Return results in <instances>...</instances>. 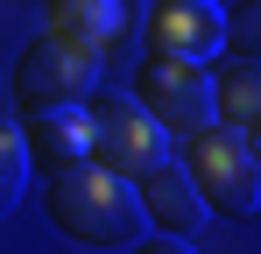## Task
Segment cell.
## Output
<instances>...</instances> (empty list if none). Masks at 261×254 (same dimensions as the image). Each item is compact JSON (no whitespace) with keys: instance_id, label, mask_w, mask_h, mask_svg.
<instances>
[{"instance_id":"1","label":"cell","mask_w":261,"mask_h":254,"mask_svg":"<svg viewBox=\"0 0 261 254\" xmlns=\"http://www.w3.org/2000/svg\"><path fill=\"white\" fill-rule=\"evenodd\" d=\"M49 219H57V233H71L85 247H134L141 226H148L141 191L99 163L71 169V176H49Z\"/></svg>"},{"instance_id":"2","label":"cell","mask_w":261,"mask_h":254,"mask_svg":"<svg viewBox=\"0 0 261 254\" xmlns=\"http://www.w3.org/2000/svg\"><path fill=\"white\" fill-rule=\"evenodd\" d=\"M184 176H191V191H198V205L219 212V219H261V148L254 141H240V134H191L184 141Z\"/></svg>"},{"instance_id":"3","label":"cell","mask_w":261,"mask_h":254,"mask_svg":"<svg viewBox=\"0 0 261 254\" xmlns=\"http://www.w3.org/2000/svg\"><path fill=\"white\" fill-rule=\"evenodd\" d=\"M134 106L163 134H212L219 127V92H212V71L205 64H176V57H148L134 71Z\"/></svg>"},{"instance_id":"4","label":"cell","mask_w":261,"mask_h":254,"mask_svg":"<svg viewBox=\"0 0 261 254\" xmlns=\"http://www.w3.org/2000/svg\"><path fill=\"white\" fill-rule=\"evenodd\" d=\"M92 163L127 176V184H141L148 169L170 163V134L134 106V92L127 99L120 92H92Z\"/></svg>"},{"instance_id":"5","label":"cell","mask_w":261,"mask_h":254,"mask_svg":"<svg viewBox=\"0 0 261 254\" xmlns=\"http://www.w3.org/2000/svg\"><path fill=\"white\" fill-rule=\"evenodd\" d=\"M99 92V57L71 49V42H29L21 64H14V99L21 113H49V106H85Z\"/></svg>"},{"instance_id":"6","label":"cell","mask_w":261,"mask_h":254,"mask_svg":"<svg viewBox=\"0 0 261 254\" xmlns=\"http://www.w3.org/2000/svg\"><path fill=\"white\" fill-rule=\"evenodd\" d=\"M141 29H148V57H176V64H212L226 49V14L212 0H155Z\"/></svg>"},{"instance_id":"7","label":"cell","mask_w":261,"mask_h":254,"mask_svg":"<svg viewBox=\"0 0 261 254\" xmlns=\"http://www.w3.org/2000/svg\"><path fill=\"white\" fill-rule=\"evenodd\" d=\"M21 141H29V169H43V176H71V169L92 163V113H85V106L29 113Z\"/></svg>"},{"instance_id":"8","label":"cell","mask_w":261,"mask_h":254,"mask_svg":"<svg viewBox=\"0 0 261 254\" xmlns=\"http://www.w3.org/2000/svg\"><path fill=\"white\" fill-rule=\"evenodd\" d=\"M43 36L106 57L127 36V0H43Z\"/></svg>"},{"instance_id":"9","label":"cell","mask_w":261,"mask_h":254,"mask_svg":"<svg viewBox=\"0 0 261 254\" xmlns=\"http://www.w3.org/2000/svg\"><path fill=\"white\" fill-rule=\"evenodd\" d=\"M134 191H141V212H148V226H163L170 240H184V233H191V226L205 219V205H198V191H191V176H184L176 163L148 169V176H141Z\"/></svg>"},{"instance_id":"10","label":"cell","mask_w":261,"mask_h":254,"mask_svg":"<svg viewBox=\"0 0 261 254\" xmlns=\"http://www.w3.org/2000/svg\"><path fill=\"white\" fill-rule=\"evenodd\" d=\"M212 92H219V127L261 148V64H226Z\"/></svg>"},{"instance_id":"11","label":"cell","mask_w":261,"mask_h":254,"mask_svg":"<svg viewBox=\"0 0 261 254\" xmlns=\"http://www.w3.org/2000/svg\"><path fill=\"white\" fill-rule=\"evenodd\" d=\"M21 191H29V141L14 120H0V219L21 205Z\"/></svg>"},{"instance_id":"12","label":"cell","mask_w":261,"mask_h":254,"mask_svg":"<svg viewBox=\"0 0 261 254\" xmlns=\"http://www.w3.org/2000/svg\"><path fill=\"white\" fill-rule=\"evenodd\" d=\"M226 49H233V64H261V0H233V14H226Z\"/></svg>"},{"instance_id":"13","label":"cell","mask_w":261,"mask_h":254,"mask_svg":"<svg viewBox=\"0 0 261 254\" xmlns=\"http://www.w3.org/2000/svg\"><path fill=\"white\" fill-rule=\"evenodd\" d=\"M134 254H198L191 240H170V233H155V240H134Z\"/></svg>"}]
</instances>
